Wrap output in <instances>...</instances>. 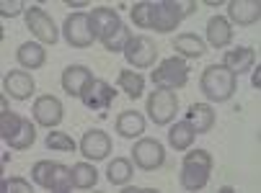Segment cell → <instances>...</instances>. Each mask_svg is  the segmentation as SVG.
<instances>
[{
	"label": "cell",
	"instance_id": "6da1fadb",
	"mask_svg": "<svg viewBox=\"0 0 261 193\" xmlns=\"http://www.w3.org/2000/svg\"><path fill=\"white\" fill-rule=\"evenodd\" d=\"M88 18H91L93 36L106 47V52H114V54L124 52V47L132 39V31L114 8H96L88 13Z\"/></svg>",
	"mask_w": 261,
	"mask_h": 193
},
{
	"label": "cell",
	"instance_id": "7a4b0ae2",
	"mask_svg": "<svg viewBox=\"0 0 261 193\" xmlns=\"http://www.w3.org/2000/svg\"><path fill=\"white\" fill-rule=\"evenodd\" d=\"M184 21L176 0H158V3L132 6V23L137 28H153L158 34H171Z\"/></svg>",
	"mask_w": 261,
	"mask_h": 193
},
{
	"label": "cell",
	"instance_id": "3957f363",
	"mask_svg": "<svg viewBox=\"0 0 261 193\" xmlns=\"http://www.w3.org/2000/svg\"><path fill=\"white\" fill-rule=\"evenodd\" d=\"M238 88V77L225 67V65H210L202 72V93L212 103H225L236 95Z\"/></svg>",
	"mask_w": 261,
	"mask_h": 193
},
{
	"label": "cell",
	"instance_id": "277c9868",
	"mask_svg": "<svg viewBox=\"0 0 261 193\" xmlns=\"http://www.w3.org/2000/svg\"><path fill=\"white\" fill-rule=\"evenodd\" d=\"M212 175V154L207 149H192L181 163V185L186 190H202Z\"/></svg>",
	"mask_w": 261,
	"mask_h": 193
},
{
	"label": "cell",
	"instance_id": "5b68a950",
	"mask_svg": "<svg viewBox=\"0 0 261 193\" xmlns=\"http://www.w3.org/2000/svg\"><path fill=\"white\" fill-rule=\"evenodd\" d=\"M0 139L11 149H29L36 139V129L29 119H23V116L13 111H6L0 116Z\"/></svg>",
	"mask_w": 261,
	"mask_h": 193
},
{
	"label": "cell",
	"instance_id": "8992f818",
	"mask_svg": "<svg viewBox=\"0 0 261 193\" xmlns=\"http://www.w3.org/2000/svg\"><path fill=\"white\" fill-rule=\"evenodd\" d=\"M189 83V62L184 57H168L153 70V85L161 90H176Z\"/></svg>",
	"mask_w": 261,
	"mask_h": 193
},
{
	"label": "cell",
	"instance_id": "52a82bcc",
	"mask_svg": "<svg viewBox=\"0 0 261 193\" xmlns=\"http://www.w3.org/2000/svg\"><path fill=\"white\" fill-rule=\"evenodd\" d=\"M145 108H147V116L153 119V124L158 126H166L173 116L178 113V98L173 90H153L145 101Z\"/></svg>",
	"mask_w": 261,
	"mask_h": 193
},
{
	"label": "cell",
	"instance_id": "ba28073f",
	"mask_svg": "<svg viewBox=\"0 0 261 193\" xmlns=\"http://www.w3.org/2000/svg\"><path fill=\"white\" fill-rule=\"evenodd\" d=\"M62 39L70 44V47H75V49H86L96 42V36L91 31V18L88 13H70L65 18V26H62Z\"/></svg>",
	"mask_w": 261,
	"mask_h": 193
},
{
	"label": "cell",
	"instance_id": "9c48e42d",
	"mask_svg": "<svg viewBox=\"0 0 261 193\" xmlns=\"http://www.w3.org/2000/svg\"><path fill=\"white\" fill-rule=\"evenodd\" d=\"M114 98H117V88H111L109 83L98 80V77H93V80L83 88V95H81V101L91 111H98L101 116H106V108L114 103Z\"/></svg>",
	"mask_w": 261,
	"mask_h": 193
},
{
	"label": "cell",
	"instance_id": "30bf717a",
	"mask_svg": "<svg viewBox=\"0 0 261 193\" xmlns=\"http://www.w3.org/2000/svg\"><path fill=\"white\" fill-rule=\"evenodd\" d=\"M122 54L127 57V62L132 67L145 70V67H153V62L158 57V49L153 44V39H147V36H132Z\"/></svg>",
	"mask_w": 261,
	"mask_h": 193
},
{
	"label": "cell",
	"instance_id": "8fae6325",
	"mask_svg": "<svg viewBox=\"0 0 261 193\" xmlns=\"http://www.w3.org/2000/svg\"><path fill=\"white\" fill-rule=\"evenodd\" d=\"M23 18H26V26H29V31L39 39L42 44H55L57 42V26H55V21L39 8V6H31L26 13H23Z\"/></svg>",
	"mask_w": 261,
	"mask_h": 193
},
{
	"label": "cell",
	"instance_id": "7c38bea8",
	"mask_svg": "<svg viewBox=\"0 0 261 193\" xmlns=\"http://www.w3.org/2000/svg\"><path fill=\"white\" fill-rule=\"evenodd\" d=\"M132 160H135L137 168H142V170L150 173V170H158V168L163 165L166 152H163L161 142H155V139H140V142H135V147H132Z\"/></svg>",
	"mask_w": 261,
	"mask_h": 193
},
{
	"label": "cell",
	"instance_id": "4fadbf2b",
	"mask_svg": "<svg viewBox=\"0 0 261 193\" xmlns=\"http://www.w3.org/2000/svg\"><path fill=\"white\" fill-rule=\"evenodd\" d=\"M31 113H34V119H36V124H39V126L52 129V126H57V124L65 119V106H62L60 98H55V95L47 93V95H42V98L34 101Z\"/></svg>",
	"mask_w": 261,
	"mask_h": 193
},
{
	"label": "cell",
	"instance_id": "5bb4252c",
	"mask_svg": "<svg viewBox=\"0 0 261 193\" xmlns=\"http://www.w3.org/2000/svg\"><path fill=\"white\" fill-rule=\"evenodd\" d=\"M34 77L29 75V70H8L3 75V90L8 98H16V101H26L34 95Z\"/></svg>",
	"mask_w": 261,
	"mask_h": 193
},
{
	"label": "cell",
	"instance_id": "9a60e30c",
	"mask_svg": "<svg viewBox=\"0 0 261 193\" xmlns=\"http://www.w3.org/2000/svg\"><path fill=\"white\" fill-rule=\"evenodd\" d=\"M81 152L86 160H106L111 154V137L101 129H88L81 142Z\"/></svg>",
	"mask_w": 261,
	"mask_h": 193
},
{
	"label": "cell",
	"instance_id": "2e32d148",
	"mask_svg": "<svg viewBox=\"0 0 261 193\" xmlns=\"http://www.w3.org/2000/svg\"><path fill=\"white\" fill-rule=\"evenodd\" d=\"M91 80H93V75H91L88 67H83V65H70V67H65V72H62V90H65L70 98H81V95H83V88H86Z\"/></svg>",
	"mask_w": 261,
	"mask_h": 193
},
{
	"label": "cell",
	"instance_id": "e0dca14e",
	"mask_svg": "<svg viewBox=\"0 0 261 193\" xmlns=\"http://www.w3.org/2000/svg\"><path fill=\"white\" fill-rule=\"evenodd\" d=\"M228 21L238 26H251L261 18V3L258 0H233L228 3Z\"/></svg>",
	"mask_w": 261,
	"mask_h": 193
},
{
	"label": "cell",
	"instance_id": "ac0fdd59",
	"mask_svg": "<svg viewBox=\"0 0 261 193\" xmlns=\"http://www.w3.org/2000/svg\"><path fill=\"white\" fill-rule=\"evenodd\" d=\"M230 39H233V26L225 16H212L207 21V42H210V47L222 49V47L230 44Z\"/></svg>",
	"mask_w": 261,
	"mask_h": 193
},
{
	"label": "cell",
	"instance_id": "d6986e66",
	"mask_svg": "<svg viewBox=\"0 0 261 193\" xmlns=\"http://www.w3.org/2000/svg\"><path fill=\"white\" fill-rule=\"evenodd\" d=\"M186 124H189L197 134H207L212 126H215V111L210 103H194L189 106V111H186Z\"/></svg>",
	"mask_w": 261,
	"mask_h": 193
},
{
	"label": "cell",
	"instance_id": "ffe728a7",
	"mask_svg": "<svg viewBox=\"0 0 261 193\" xmlns=\"http://www.w3.org/2000/svg\"><path fill=\"white\" fill-rule=\"evenodd\" d=\"M145 116L140 111H122L117 116V134L124 137V139H135V137H142L145 134Z\"/></svg>",
	"mask_w": 261,
	"mask_h": 193
},
{
	"label": "cell",
	"instance_id": "44dd1931",
	"mask_svg": "<svg viewBox=\"0 0 261 193\" xmlns=\"http://www.w3.org/2000/svg\"><path fill=\"white\" fill-rule=\"evenodd\" d=\"M253 62H256V52L251 47H236V49L225 52V57H222V65H225L236 77L248 72L253 67Z\"/></svg>",
	"mask_w": 261,
	"mask_h": 193
},
{
	"label": "cell",
	"instance_id": "7402d4cb",
	"mask_svg": "<svg viewBox=\"0 0 261 193\" xmlns=\"http://www.w3.org/2000/svg\"><path fill=\"white\" fill-rule=\"evenodd\" d=\"M16 59H18V65H21L23 70H39V67H44V62H47V52H44L42 44L26 42V44L18 47Z\"/></svg>",
	"mask_w": 261,
	"mask_h": 193
},
{
	"label": "cell",
	"instance_id": "603a6c76",
	"mask_svg": "<svg viewBox=\"0 0 261 193\" xmlns=\"http://www.w3.org/2000/svg\"><path fill=\"white\" fill-rule=\"evenodd\" d=\"M173 49H176V54L178 57H204V52H207V44L202 42V36H197V34H181V36H176L173 39Z\"/></svg>",
	"mask_w": 261,
	"mask_h": 193
},
{
	"label": "cell",
	"instance_id": "cb8c5ba5",
	"mask_svg": "<svg viewBox=\"0 0 261 193\" xmlns=\"http://www.w3.org/2000/svg\"><path fill=\"white\" fill-rule=\"evenodd\" d=\"M194 137H197V132H194L189 124L178 121V124H173L171 132H168V144H171L173 149L184 152V149H189V147L194 144Z\"/></svg>",
	"mask_w": 261,
	"mask_h": 193
},
{
	"label": "cell",
	"instance_id": "d4e9b609",
	"mask_svg": "<svg viewBox=\"0 0 261 193\" xmlns=\"http://www.w3.org/2000/svg\"><path fill=\"white\" fill-rule=\"evenodd\" d=\"M70 188H75V185H72V170L65 168V165H57V163H55L44 190H52V193H67Z\"/></svg>",
	"mask_w": 261,
	"mask_h": 193
},
{
	"label": "cell",
	"instance_id": "484cf974",
	"mask_svg": "<svg viewBox=\"0 0 261 193\" xmlns=\"http://www.w3.org/2000/svg\"><path fill=\"white\" fill-rule=\"evenodd\" d=\"M106 178L111 180V185H127L132 180V163L127 157H114L106 168Z\"/></svg>",
	"mask_w": 261,
	"mask_h": 193
},
{
	"label": "cell",
	"instance_id": "4316f807",
	"mask_svg": "<svg viewBox=\"0 0 261 193\" xmlns=\"http://www.w3.org/2000/svg\"><path fill=\"white\" fill-rule=\"evenodd\" d=\"M98 183V170L91 165V163H78L72 165V185L81 188V190H88Z\"/></svg>",
	"mask_w": 261,
	"mask_h": 193
},
{
	"label": "cell",
	"instance_id": "83f0119b",
	"mask_svg": "<svg viewBox=\"0 0 261 193\" xmlns=\"http://www.w3.org/2000/svg\"><path fill=\"white\" fill-rule=\"evenodd\" d=\"M119 88L135 101V98H140L145 93V77L132 72V70H122L119 72Z\"/></svg>",
	"mask_w": 261,
	"mask_h": 193
},
{
	"label": "cell",
	"instance_id": "f1b7e54d",
	"mask_svg": "<svg viewBox=\"0 0 261 193\" xmlns=\"http://www.w3.org/2000/svg\"><path fill=\"white\" fill-rule=\"evenodd\" d=\"M44 144H47V149H55V152H70V154L75 152V142H72L70 134H65V132H49Z\"/></svg>",
	"mask_w": 261,
	"mask_h": 193
},
{
	"label": "cell",
	"instance_id": "f546056e",
	"mask_svg": "<svg viewBox=\"0 0 261 193\" xmlns=\"http://www.w3.org/2000/svg\"><path fill=\"white\" fill-rule=\"evenodd\" d=\"M52 165H55V163L42 160V163H36V165L31 168V180H36V185H39V188H47V180H49Z\"/></svg>",
	"mask_w": 261,
	"mask_h": 193
},
{
	"label": "cell",
	"instance_id": "4dcf8cb0",
	"mask_svg": "<svg viewBox=\"0 0 261 193\" xmlns=\"http://www.w3.org/2000/svg\"><path fill=\"white\" fill-rule=\"evenodd\" d=\"M0 190H6V193H13V190H18V193H31V185H29V180H23V178H8V180L0 183Z\"/></svg>",
	"mask_w": 261,
	"mask_h": 193
},
{
	"label": "cell",
	"instance_id": "1f68e13d",
	"mask_svg": "<svg viewBox=\"0 0 261 193\" xmlns=\"http://www.w3.org/2000/svg\"><path fill=\"white\" fill-rule=\"evenodd\" d=\"M21 11H23L21 0H3V3H0V13H3L6 18H13V16H18Z\"/></svg>",
	"mask_w": 261,
	"mask_h": 193
},
{
	"label": "cell",
	"instance_id": "d6a6232c",
	"mask_svg": "<svg viewBox=\"0 0 261 193\" xmlns=\"http://www.w3.org/2000/svg\"><path fill=\"white\" fill-rule=\"evenodd\" d=\"M258 75H261V67H256V72H253V77H251V85H253V88H258V83H261Z\"/></svg>",
	"mask_w": 261,
	"mask_h": 193
}]
</instances>
